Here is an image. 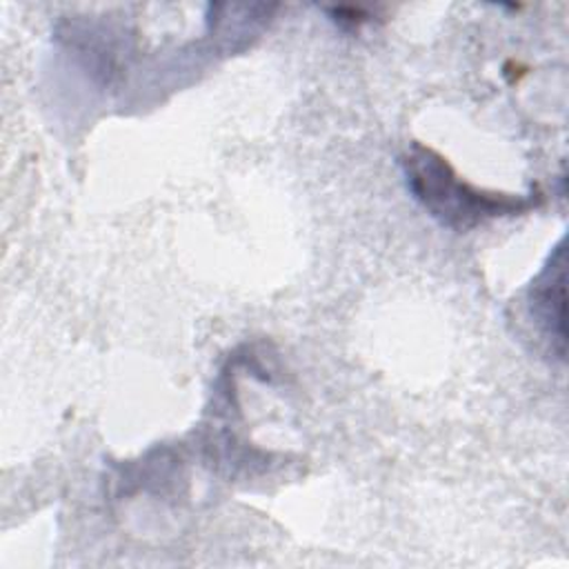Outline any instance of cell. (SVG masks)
<instances>
[{"label": "cell", "mask_w": 569, "mask_h": 569, "mask_svg": "<svg viewBox=\"0 0 569 569\" xmlns=\"http://www.w3.org/2000/svg\"><path fill=\"white\" fill-rule=\"evenodd\" d=\"M405 164L416 198L449 227L467 229L485 216L513 211L518 204L525 207V202L511 198H491L473 191L458 176H453L449 164L431 149L416 147Z\"/></svg>", "instance_id": "cell-1"}, {"label": "cell", "mask_w": 569, "mask_h": 569, "mask_svg": "<svg viewBox=\"0 0 569 569\" xmlns=\"http://www.w3.org/2000/svg\"><path fill=\"white\" fill-rule=\"evenodd\" d=\"M565 249L560 244L531 289V311L545 327L549 340L556 342L560 358L565 356Z\"/></svg>", "instance_id": "cell-2"}]
</instances>
